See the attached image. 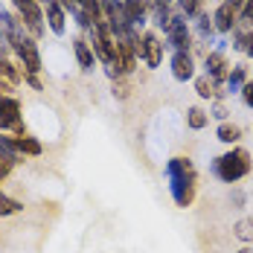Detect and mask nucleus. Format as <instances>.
Returning a JSON list of instances; mask_svg holds the SVG:
<instances>
[{
  "instance_id": "f257e3e1",
  "label": "nucleus",
  "mask_w": 253,
  "mask_h": 253,
  "mask_svg": "<svg viewBox=\"0 0 253 253\" xmlns=\"http://www.w3.org/2000/svg\"><path fill=\"white\" fill-rule=\"evenodd\" d=\"M163 175L169 180V192H172V201L177 207H192L195 201V192H198V172L192 166L189 157H172L166 160L163 166Z\"/></svg>"
},
{
  "instance_id": "f03ea898",
  "label": "nucleus",
  "mask_w": 253,
  "mask_h": 253,
  "mask_svg": "<svg viewBox=\"0 0 253 253\" xmlns=\"http://www.w3.org/2000/svg\"><path fill=\"white\" fill-rule=\"evenodd\" d=\"M251 169H253L251 152L242 149V146H233L230 152H224L221 157H215L212 166H210V172L218 177V180H224V183H239L242 177L251 175Z\"/></svg>"
},
{
  "instance_id": "7ed1b4c3",
  "label": "nucleus",
  "mask_w": 253,
  "mask_h": 253,
  "mask_svg": "<svg viewBox=\"0 0 253 253\" xmlns=\"http://www.w3.org/2000/svg\"><path fill=\"white\" fill-rule=\"evenodd\" d=\"M9 50L18 55V64L24 73H41L44 70V61H41V50H38V41L32 35H26V29H21L18 35L9 38Z\"/></svg>"
},
{
  "instance_id": "20e7f679",
  "label": "nucleus",
  "mask_w": 253,
  "mask_h": 253,
  "mask_svg": "<svg viewBox=\"0 0 253 253\" xmlns=\"http://www.w3.org/2000/svg\"><path fill=\"white\" fill-rule=\"evenodd\" d=\"M12 6H15V15H18V21L21 26L26 29V35H32L35 41L47 32V24H44V3H38V0H12Z\"/></svg>"
},
{
  "instance_id": "39448f33",
  "label": "nucleus",
  "mask_w": 253,
  "mask_h": 253,
  "mask_svg": "<svg viewBox=\"0 0 253 253\" xmlns=\"http://www.w3.org/2000/svg\"><path fill=\"white\" fill-rule=\"evenodd\" d=\"M87 44H90V50H93V55H96L99 64H105V67L114 64L117 41H114V35H111V29H108L105 21H96V24L87 29Z\"/></svg>"
},
{
  "instance_id": "423d86ee",
  "label": "nucleus",
  "mask_w": 253,
  "mask_h": 253,
  "mask_svg": "<svg viewBox=\"0 0 253 253\" xmlns=\"http://www.w3.org/2000/svg\"><path fill=\"white\" fill-rule=\"evenodd\" d=\"M163 38L154 32V29H143L140 32V38H137V58L154 70V67H160V61H163Z\"/></svg>"
},
{
  "instance_id": "0eeeda50",
  "label": "nucleus",
  "mask_w": 253,
  "mask_h": 253,
  "mask_svg": "<svg viewBox=\"0 0 253 253\" xmlns=\"http://www.w3.org/2000/svg\"><path fill=\"white\" fill-rule=\"evenodd\" d=\"M163 35H166V47H172V52H192V29H189V21L180 12L172 15Z\"/></svg>"
},
{
  "instance_id": "6e6552de",
  "label": "nucleus",
  "mask_w": 253,
  "mask_h": 253,
  "mask_svg": "<svg viewBox=\"0 0 253 253\" xmlns=\"http://www.w3.org/2000/svg\"><path fill=\"white\" fill-rule=\"evenodd\" d=\"M0 131L3 134H24V114L21 102L12 93H0Z\"/></svg>"
},
{
  "instance_id": "1a4fd4ad",
  "label": "nucleus",
  "mask_w": 253,
  "mask_h": 253,
  "mask_svg": "<svg viewBox=\"0 0 253 253\" xmlns=\"http://www.w3.org/2000/svg\"><path fill=\"white\" fill-rule=\"evenodd\" d=\"M245 0H221L218 9L212 12V26L218 35H230L239 26V12H242Z\"/></svg>"
},
{
  "instance_id": "9d476101",
  "label": "nucleus",
  "mask_w": 253,
  "mask_h": 253,
  "mask_svg": "<svg viewBox=\"0 0 253 253\" xmlns=\"http://www.w3.org/2000/svg\"><path fill=\"white\" fill-rule=\"evenodd\" d=\"M227 73H230V61L221 50H210L204 55V76H210L215 84H224Z\"/></svg>"
},
{
  "instance_id": "9b49d317",
  "label": "nucleus",
  "mask_w": 253,
  "mask_h": 253,
  "mask_svg": "<svg viewBox=\"0 0 253 253\" xmlns=\"http://www.w3.org/2000/svg\"><path fill=\"white\" fill-rule=\"evenodd\" d=\"M44 24L52 35H64L67 32V12L58 0H47L44 3Z\"/></svg>"
},
{
  "instance_id": "f8f14e48",
  "label": "nucleus",
  "mask_w": 253,
  "mask_h": 253,
  "mask_svg": "<svg viewBox=\"0 0 253 253\" xmlns=\"http://www.w3.org/2000/svg\"><path fill=\"white\" fill-rule=\"evenodd\" d=\"M123 15L131 29H143L149 21V0H123Z\"/></svg>"
},
{
  "instance_id": "ddd939ff",
  "label": "nucleus",
  "mask_w": 253,
  "mask_h": 253,
  "mask_svg": "<svg viewBox=\"0 0 253 253\" xmlns=\"http://www.w3.org/2000/svg\"><path fill=\"white\" fill-rule=\"evenodd\" d=\"M195 32H198V38H201V44H212L215 50L224 52V41L218 38V32H215V26H212V18L201 12L198 18H195Z\"/></svg>"
},
{
  "instance_id": "4468645a",
  "label": "nucleus",
  "mask_w": 253,
  "mask_h": 253,
  "mask_svg": "<svg viewBox=\"0 0 253 253\" xmlns=\"http://www.w3.org/2000/svg\"><path fill=\"white\" fill-rule=\"evenodd\" d=\"M172 76L177 82H192L195 79V58H192V52H172Z\"/></svg>"
},
{
  "instance_id": "2eb2a0df",
  "label": "nucleus",
  "mask_w": 253,
  "mask_h": 253,
  "mask_svg": "<svg viewBox=\"0 0 253 253\" xmlns=\"http://www.w3.org/2000/svg\"><path fill=\"white\" fill-rule=\"evenodd\" d=\"M73 55H76V64L84 70V73H90L93 70V64H96V55L90 50V44H87V38H73Z\"/></svg>"
},
{
  "instance_id": "dca6fc26",
  "label": "nucleus",
  "mask_w": 253,
  "mask_h": 253,
  "mask_svg": "<svg viewBox=\"0 0 253 253\" xmlns=\"http://www.w3.org/2000/svg\"><path fill=\"white\" fill-rule=\"evenodd\" d=\"M12 146H15V152L21 154V157H38V154L44 152V146L35 140V137H29V134H12Z\"/></svg>"
},
{
  "instance_id": "f3484780",
  "label": "nucleus",
  "mask_w": 253,
  "mask_h": 253,
  "mask_svg": "<svg viewBox=\"0 0 253 253\" xmlns=\"http://www.w3.org/2000/svg\"><path fill=\"white\" fill-rule=\"evenodd\" d=\"M230 35H233V50L242 52V55H248V58H253V29L236 26Z\"/></svg>"
},
{
  "instance_id": "a211bd4d",
  "label": "nucleus",
  "mask_w": 253,
  "mask_h": 253,
  "mask_svg": "<svg viewBox=\"0 0 253 253\" xmlns=\"http://www.w3.org/2000/svg\"><path fill=\"white\" fill-rule=\"evenodd\" d=\"M245 82H248V67H245V64H233L227 79H224V90H227V93H239V90L245 87Z\"/></svg>"
},
{
  "instance_id": "6ab92c4d",
  "label": "nucleus",
  "mask_w": 253,
  "mask_h": 253,
  "mask_svg": "<svg viewBox=\"0 0 253 253\" xmlns=\"http://www.w3.org/2000/svg\"><path fill=\"white\" fill-rule=\"evenodd\" d=\"M192 82H195V93H198L201 99H210V102L221 99V84H215L210 76H195Z\"/></svg>"
},
{
  "instance_id": "aec40b11",
  "label": "nucleus",
  "mask_w": 253,
  "mask_h": 253,
  "mask_svg": "<svg viewBox=\"0 0 253 253\" xmlns=\"http://www.w3.org/2000/svg\"><path fill=\"white\" fill-rule=\"evenodd\" d=\"M215 137H218L221 143H227V146H236V143L242 140V126L224 120V123H218V128H215Z\"/></svg>"
},
{
  "instance_id": "412c9836",
  "label": "nucleus",
  "mask_w": 253,
  "mask_h": 253,
  "mask_svg": "<svg viewBox=\"0 0 253 253\" xmlns=\"http://www.w3.org/2000/svg\"><path fill=\"white\" fill-rule=\"evenodd\" d=\"M0 160H6V163H12V166H18L24 157L15 152V146H12V134H3L0 131Z\"/></svg>"
},
{
  "instance_id": "4be33fe9",
  "label": "nucleus",
  "mask_w": 253,
  "mask_h": 253,
  "mask_svg": "<svg viewBox=\"0 0 253 253\" xmlns=\"http://www.w3.org/2000/svg\"><path fill=\"white\" fill-rule=\"evenodd\" d=\"M210 123V117H207V111L198 108V105H192V108H186V126L192 128V131H204Z\"/></svg>"
},
{
  "instance_id": "5701e85b",
  "label": "nucleus",
  "mask_w": 253,
  "mask_h": 253,
  "mask_svg": "<svg viewBox=\"0 0 253 253\" xmlns=\"http://www.w3.org/2000/svg\"><path fill=\"white\" fill-rule=\"evenodd\" d=\"M233 236L239 242H245V245H253V218L251 215H245V218H239L233 224Z\"/></svg>"
},
{
  "instance_id": "b1692460",
  "label": "nucleus",
  "mask_w": 253,
  "mask_h": 253,
  "mask_svg": "<svg viewBox=\"0 0 253 253\" xmlns=\"http://www.w3.org/2000/svg\"><path fill=\"white\" fill-rule=\"evenodd\" d=\"M21 210H24V204L15 201L12 195H6V192L0 189V218H6V215H18Z\"/></svg>"
},
{
  "instance_id": "393cba45",
  "label": "nucleus",
  "mask_w": 253,
  "mask_h": 253,
  "mask_svg": "<svg viewBox=\"0 0 253 253\" xmlns=\"http://www.w3.org/2000/svg\"><path fill=\"white\" fill-rule=\"evenodd\" d=\"M177 6H180V15L186 21H195L204 12V0H177Z\"/></svg>"
},
{
  "instance_id": "a878e982",
  "label": "nucleus",
  "mask_w": 253,
  "mask_h": 253,
  "mask_svg": "<svg viewBox=\"0 0 253 253\" xmlns=\"http://www.w3.org/2000/svg\"><path fill=\"white\" fill-rule=\"evenodd\" d=\"M111 90H114V99H128V96H131V84H128V79H114Z\"/></svg>"
},
{
  "instance_id": "bb28decb",
  "label": "nucleus",
  "mask_w": 253,
  "mask_h": 253,
  "mask_svg": "<svg viewBox=\"0 0 253 253\" xmlns=\"http://www.w3.org/2000/svg\"><path fill=\"white\" fill-rule=\"evenodd\" d=\"M239 26L253 29V0H245V6H242V12H239Z\"/></svg>"
},
{
  "instance_id": "cd10ccee",
  "label": "nucleus",
  "mask_w": 253,
  "mask_h": 253,
  "mask_svg": "<svg viewBox=\"0 0 253 253\" xmlns=\"http://www.w3.org/2000/svg\"><path fill=\"white\" fill-rule=\"evenodd\" d=\"M227 105H224V102L221 99H212V111H210V117H215V120H218V123H224V120H227Z\"/></svg>"
},
{
  "instance_id": "c85d7f7f",
  "label": "nucleus",
  "mask_w": 253,
  "mask_h": 253,
  "mask_svg": "<svg viewBox=\"0 0 253 253\" xmlns=\"http://www.w3.org/2000/svg\"><path fill=\"white\" fill-rule=\"evenodd\" d=\"M239 93H242V102H245L248 108H253V82H251V79L245 82V87H242Z\"/></svg>"
},
{
  "instance_id": "c756f323",
  "label": "nucleus",
  "mask_w": 253,
  "mask_h": 253,
  "mask_svg": "<svg viewBox=\"0 0 253 253\" xmlns=\"http://www.w3.org/2000/svg\"><path fill=\"white\" fill-rule=\"evenodd\" d=\"M24 82L32 87V90H44V84H41V79L35 76V73H24Z\"/></svg>"
},
{
  "instance_id": "7c9ffc66",
  "label": "nucleus",
  "mask_w": 253,
  "mask_h": 253,
  "mask_svg": "<svg viewBox=\"0 0 253 253\" xmlns=\"http://www.w3.org/2000/svg\"><path fill=\"white\" fill-rule=\"evenodd\" d=\"M12 169H15L12 163H6V160H0V180H6V177L12 175Z\"/></svg>"
},
{
  "instance_id": "2f4dec72",
  "label": "nucleus",
  "mask_w": 253,
  "mask_h": 253,
  "mask_svg": "<svg viewBox=\"0 0 253 253\" xmlns=\"http://www.w3.org/2000/svg\"><path fill=\"white\" fill-rule=\"evenodd\" d=\"M0 47H6V50H9V38H6V32H3V29H0Z\"/></svg>"
},
{
  "instance_id": "473e14b6",
  "label": "nucleus",
  "mask_w": 253,
  "mask_h": 253,
  "mask_svg": "<svg viewBox=\"0 0 253 253\" xmlns=\"http://www.w3.org/2000/svg\"><path fill=\"white\" fill-rule=\"evenodd\" d=\"M9 52H12V50H6V47H0V58H9Z\"/></svg>"
},
{
  "instance_id": "72a5a7b5",
  "label": "nucleus",
  "mask_w": 253,
  "mask_h": 253,
  "mask_svg": "<svg viewBox=\"0 0 253 253\" xmlns=\"http://www.w3.org/2000/svg\"><path fill=\"white\" fill-rule=\"evenodd\" d=\"M236 253H253V248H242V251H236Z\"/></svg>"
}]
</instances>
